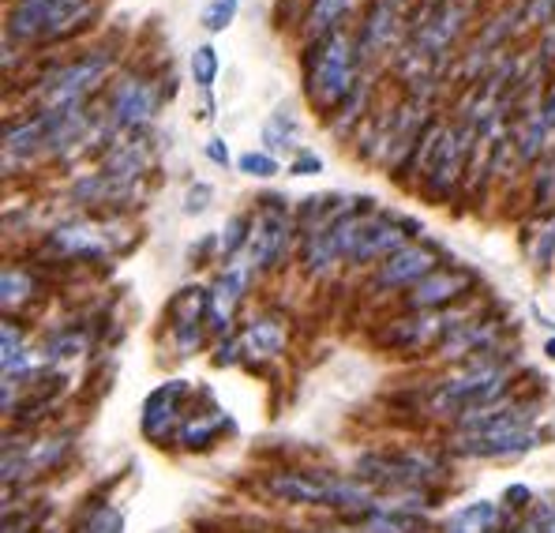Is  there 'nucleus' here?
I'll list each match as a JSON object with an SVG mask.
<instances>
[{
	"label": "nucleus",
	"mask_w": 555,
	"mask_h": 533,
	"mask_svg": "<svg viewBox=\"0 0 555 533\" xmlns=\"http://www.w3.org/2000/svg\"><path fill=\"white\" fill-rule=\"evenodd\" d=\"M305 72V94L323 117H338L349 105V98L361 90V56H357V38L341 30H331L323 38H312L300 56Z\"/></svg>",
	"instance_id": "1"
},
{
	"label": "nucleus",
	"mask_w": 555,
	"mask_h": 533,
	"mask_svg": "<svg viewBox=\"0 0 555 533\" xmlns=\"http://www.w3.org/2000/svg\"><path fill=\"white\" fill-rule=\"evenodd\" d=\"M98 0H15L8 8L4 38L8 42H64L91 27Z\"/></svg>",
	"instance_id": "2"
},
{
	"label": "nucleus",
	"mask_w": 555,
	"mask_h": 533,
	"mask_svg": "<svg viewBox=\"0 0 555 533\" xmlns=\"http://www.w3.org/2000/svg\"><path fill=\"white\" fill-rule=\"evenodd\" d=\"M267 492L282 504L300 507H338V511H357V507H375V492L361 478H331L323 470H282L267 478Z\"/></svg>",
	"instance_id": "3"
},
{
	"label": "nucleus",
	"mask_w": 555,
	"mask_h": 533,
	"mask_svg": "<svg viewBox=\"0 0 555 533\" xmlns=\"http://www.w3.org/2000/svg\"><path fill=\"white\" fill-rule=\"evenodd\" d=\"M109 68H113L109 49H87L79 61H68L61 68L46 72L35 87L38 110H76V105H87V98L105 84Z\"/></svg>",
	"instance_id": "4"
},
{
	"label": "nucleus",
	"mask_w": 555,
	"mask_h": 533,
	"mask_svg": "<svg viewBox=\"0 0 555 533\" xmlns=\"http://www.w3.org/2000/svg\"><path fill=\"white\" fill-rule=\"evenodd\" d=\"M507 388H511L507 365H503V360H480V365H469L465 372L439 383V391L431 395V409L459 421L469 409H485V406L503 402Z\"/></svg>",
	"instance_id": "5"
},
{
	"label": "nucleus",
	"mask_w": 555,
	"mask_h": 533,
	"mask_svg": "<svg viewBox=\"0 0 555 533\" xmlns=\"http://www.w3.org/2000/svg\"><path fill=\"white\" fill-rule=\"evenodd\" d=\"M410 229H416V223L410 218H398V215H387V211H364L361 218L353 223L346 237V264H375V259H387L395 256L398 249L410 244Z\"/></svg>",
	"instance_id": "6"
},
{
	"label": "nucleus",
	"mask_w": 555,
	"mask_h": 533,
	"mask_svg": "<svg viewBox=\"0 0 555 533\" xmlns=\"http://www.w3.org/2000/svg\"><path fill=\"white\" fill-rule=\"evenodd\" d=\"M477 136L469 125H447V128H436V136H431V147L428 154H424V192L428 195H439V200H447V195L459 188V180L465 174V162H469V139Z\"/></svg>",
	"instance_id": "7"
},
{
	"label": "nucleus",
	"mask_w": 555,
	"mask_h": 533,
	"mask_svg": "<svg viewBox=\"0 0 555 533\" xmlns=\"http://www.w3.org/2000/svg\"><path fill=\"white\" fill-rule=\"evenodd\" d=\"M293 223L289 215V203L282 195H263L251 215V241H248V264L256 270H278L289 252V241H293Z\"/></svg>",
	"instance_id": "8"
},
{
	"label": "nucleus",
	"mask_w": 555,
	"mask_h": 533,
	"mask_svg": "<svg viewBox=\"0 0 555 533\" xmlns=\"http://www.w3.org/2000/svg\"><path fill=\"white\" fill-rule=\"evenodd\" d=\"M166 102L162 90L143 76H128L109 90V120L113 128H125V132H143L151 125L154 110Z\"/></svg>",
	"instance_id": "9"
},
{
	"label": "nucleus",
	"mask_w": 555,
	"mask_h": 533,
	"mask_svg": "<svg viewBox=\"0 0 555 533\" xmlns=\"http://www.w3.org/2000/svg\"><path fill=\"white\" fill-rule=\"evenodd\" d=\"M439 267V249L428 241H410L405 249H398L395 256H387L372 278V290H413L416 282L431 275Z\"/></svg>",
	"instance_id": "10"
},
{
	"label": "nucleus",
	"mask_w": 555,
	"mask_h": 533,
	"mask_svg": "<svg viewBox=\"0 0 555 533\" xmlns=\"http://www.w3.org/2000/svg\"><path fill=\"white\" fill-rule=\"evenodd\" d=\"M166 319L181 357L195 354L203 346V323H210V290H199V285L177 290L173 301L166 305Z\"/></svg>",
	"instance_id": "11"
},
{
	"label": "nucleus",
	"mask_w": 555,
	"mask_h": 533,
	"mask_svg": "<svg viewBox=\"0 0 555 533\" xmlns=\"http://www.w3.org/2000/svg\"><path fill=\"white\" fill-rule=\"evenodd\" d=\"M459 323H462V319H459ZM459 323H454L451 312H421V316H402V319H395V323H387V331L379 334V346L398 350V354H413V350H424V346H431V342H443Z\"/></svg>",
	"instance_id": "12"
},
{
	"label": "nucleus",
	"mask_w": 555,
	"mask_h": 533,
	"mask_svg": "<svg viewBox=\"0 0 555 533\" xmlns=\"http://www.w3.org/2000/svg\"><path fill=\"white\" fill-rule=\"evenodd\" d=\"M477 278L465 267H436L424 282H416L405 293V308L410 312H447V305H454L459 297L473 290Z\"/></svg>",
	"instance_id": "13"
},
{
	"label": "nucleus",
	"mask_w": 555,
	"mask_h": 533,
	"mask_svg": "<svg viewBox=\"0 0 555 533\" xmlns=\"http://www.w3.org/2000/svg\"><path fill=\"white\" fill-rule=\"evenodd\" d=\"M436 466L421 455H364L357 462V478L364 485H395V488H405V485H416V481L431 478Z\"/></svg>",
	"instance_id": "14"
},
{
	"label": "nucleus",
	"mask_w": 555,
	"mask_h": 533,
	"mask_svg": "<svg viewBox=\"0 0 555 533\" xmlns=\"http://www.w3.org/2000/svg\"><path fill=\"white\" fill-rule=\"evenodd\" d=\"M398 35H402V4H395V0H369L361 30H357V56H361V64L379 56Z\"/></svg>",
	"instance_id": "15"
},
{
	"label": "nucleus",
	"mask_w": 555,
	"mask_h": 533,
	"mask_svg": "<svg viewBox=\"0 0 555 533\" xmlns=\"http://www.w3.org/2000/svg\"><path fill=\"white\" fill-rule=\"evenodd\" d=\"M46 252L56 259H105L113 252L109 233L94 223H64L46 237Z\"/></svg>",
	"instance_id": "16"
},
{
	"label": "nucleus",
	"mask_w": 555,
	"mask_h": 533,
	"mask_svg": "<svg viewBox=\"0 0 555 533\" xmlns=\"http://www.w3.org/2000/svg\"><path fill=\"white\" fill-rule=\"evenodd\" d=\"M251 275H256V267L241 256L230 259L222 275H218L215 290H210V327H215V331H230V319L236 305L244 301V293H248Z\"/></svg>",
	"instance_id": "17"
},
{
	"label": "nucleus",
	"mask_w": 555,
	"mask_h": 533,
	"mask_svg": "<svg viewBox=\"0 0 555 533\" xmlns=\"http://www.w3.org/2000/svg\"><path fill=\"white\" fill-rule=\"evenodd\" d=\"M533 447H537V432L518 429V432H492V436H462L454 450L462 458H518Z\"/></svg>",
	"instance_id": "18"
},
{
	"label": "nucleus",
	"mask_w": 555,
	"mask_h": 533,
	"mask_svg": "<svg viewBox=\"0 0 555 533\" xmlns=\"http://www.w3.org/2000/svg\"><path fill=\"white\" fill-rule=\"evenodd\" d=\"M500 339V323L492 316H477V319H462L443 342H439V354L459 360V357H469V354H485L492 350V342Z\"/></svg>",
	"instance_id": "19"
},
{
	"label": "nucleus",
	"mask_w": 555,
	"mask_h": 533,
	"mask_svg": "<svg viewBox=\"0 0 555 533\" xmlns=\"http://www.w3.org/2000/svg\"><path fill=\"white\" fill-rule=\"evenodd\" d=\"M184 380H169L143 402V436L146 440H166L177 429V402L184 398Z\"/></svg>",
	"instance_id": "20"
},
{
	"label": "nucleus",
	"mask_w": 555,
	"mask_h": 533,
	"mask_svg": "<svg viewBox=\"0 0 555 533\" xmlns=\"http://www.w3.org/2000/svg\"><path fill=\"white\" fill-rule=\"evenodd\" d=\"M151 169V147H146V139H125V143H117L109 154L102 158V174L113 177L117 185L125 188H135V180Z\"/></svg>",
	"instance_id": "21"
},
{
	"label": "nucleus",
	"mask_w": 555,
	"mask_h": 533,
	"mask_svg": "<svg viewBox=\"0 0 555 533\" xmlns=\"http://www.w3.org/2000/svg\"><path fill=\"white\" fill-rule=\"evenodd\" d=\"M241 346L251 357H278L285 350V323L278 316H256L241 331Z\"/></svg>",
	"instance_id": "22"
},
{
	"label": "nucleus",
	"mask_w": 555,
	"mask_h": 533,
	"mask_svg": "<svg viewBox=\"0 0 555 533\" xmlns=\"http://www.w3.org/2000/svg\"><path fill=\"white\" fill-rule=\"evenodd\" d=\"M357 4L361 0H312L308 4V42L331 35V30H341V23L353 15Z\"/></svg>",
	"instance_id": "23"
},
{
	"label": "nucleus",
	"mask_w": 555,
	"mask_h": 533,
	"mask_svg": "<svg viewBox=\"0 0 555 533\" xmlns=\"http://www.w3.org/2000/svg\"><path fill=\"white\" fill-rule=\"evenodd\" d=\"M548 139H552V128H548V120H544L541 105L529 110V117L518 120V128H514V143H518L521 162H537L541 154H548Z\"/></svg>",
	"instance_id": "24"
},
{
	"label": "nucleus",
	"mask_w": 555,
	"mask_h": 533,
	"mask_svg": "<svg viewBox=\"0 0 555 533\" xmlns=\"http://www.w3.org/2000/svg\"><path fill=\"white\" fill-rule=\"evenodd\" d=\"M495 526H500V507L480 499V504H469L465 511L454 515L443 533H492Z\"/></svg>",
	"instance_id": "25"
},
{
	"label": "nucleus",
	"mask_w": 555,
	"mask_h": 533,
	"mask_svg": "<svg viewBox=\"0 0 555 533\" xmlns=\"http://www.w3.org/2000/svg\"><path fill=\"white\" fill-rule=\"evenodd\" d=\"M297 132H300L297 113H293L289 105H278L271 117H267V125H263L267 151H285V147H293V143H297Z\"/></svg>",
	"instance_id": "26"
},
{
	"label": "nucleus",
	"mask_w": 555,
	"mask_h": 533,
	"mask_svg": "<svg viewBox=\"0 0 555 533\" xmlns=\"http://www.w3.org/2000/svg\"><path fill=\"white\" fill-rule=\"evenodd\" d=\"M0 290H4V308L12 312V305H23V301H30L38 293V282L35 275H30L27 267H8L4 278H0Z\"/></svg>",
	"instance_id": "27"
},
{
	"label": "nucleus",
	"mask_w": 555,
	"mask_h": 533,
	"mask_svg": "<svg viewBox=\"0 0 555 533\" xmlns=\"http://www.w3.org/2000/svg\"><path fill=\"white\" fill-rule=\"evenodd\" d=\"M248 241H251V215H233L225 223L222 237H218V256L230 264V259L241 256V249H248Z\"/></svg>",
	"instance_id": "28"
},
{
	"label": "nucleus",
	"mask_w": 555,
	"mask_h": 533,
	"mask_svg": "<svg viewBox=\"0 0 555 533\" xmlns=\"http://www.w3.org/2000/svg\"><path fill=\"white\" fill-rule=\"evenodd\" d=\"M188 68H192L195 87L210 94V90H215V79H218V68H222V61H218V49L215 46H195Z\"/></svg>",
	"instance_id": "29"
},
{
	"label": "nucleus",
	"mask_w": 555,
	"mask_h": 533,
	"mask_svg": "<svg viewBox=\"0 0 555 533\" xmlns=\"http://www.w3.org/2000/svg\"><path fill=\"white\" fill-rule=\"evenodd\" d=\"M222 429H225L222 414H218V417H192V421L177 429V440H181L184 447H207Z\"/></svg>",
	"instance_id": "30"
},
{
	"label": "nucleus",
	"mask_w": 555,
	"mask_h": 533,
	"mask_svg": "<svg viewBox=\"0 0 555 533\" xmlns=\"http://www.w3.org/2000/svg\"><path fill=\"white\" fill-rule=\"evenodd\" d=\"M236 12H241V0H210V4L203 8L199 23L207 35H222V30L236 20Z\"/></svg>",
	"instance_id": "31"
},
{
	"label": "nucleus",
	"mask_w": 555,
	"mask_h": 533,
	"mask_svg": "<svg viewBox=\"0 0 555 533\" xmlns=\"http://www.w3.org/2000/svg\"><path fill=\"white\" fill-rule=\"evenodd\" d=\"M76 533H125V519H120L117 507H94L83 522L76 526Z\"/></svg>",
	"instance_id": "32"
},
{
	"label": "nucleus",
	"mask_w": 555,
	"mask_h": 533,
	"mask_svg": "<svg viewBox=\"0 0 555 533\" xmlns=\"http://www.w3.org/2000/svg\"><path fill=\"white\" fill-rule=\"evenodd\" d=\"M27 365H30V357L20 342V331H12V323H4V376L8 380H12V376H23Z\"/></svg>",
	"instance_id": "33"
},
{
	"label": "nucleus",
	"mask_w": 555,
	"mask_h": 533,
	"mask_svg": "<svg viewBox=\"0 0 555 533\" xmlns=\"http://www.w3.org/2000/svg\"><path fill=\"white\" fill-rule=\"evenodd\" d=\"M236 169H241L244 177H274L278 162H274V154H267V151H248L236 158Z\"/></svg>",
	"instance_id": "34"
},
{
	"label": "nucleus",
	"mask_w": 555,
	"mask_h": 533,
	"mask_svg": "<svg viewBox=\"0 0 555 533\" xmlns=\"http://www.w3.org/2000/svg\"><path fill=\"white\" fill-rule=\"evenodd\" d=\"M210 185H192L188 188V195H184V215H203V211L210 207Z\"/></svg>",
	"instance_id": "35"
},
{
	"label": "nucleus",
	"mask_w": 555,
	"mask_h": 533,
	"mask_svg": "<svg viewBox=\"0 0 555 533\" xmlns=\"http://www.w3.org/2000/svg\"><path fill=\"white\" fill-rule=\"evenodd\" d=\"M526 20L533 23V27H548V23L555 20V0H529Z\"/></svg>",
	"instance_id": "36"
},
{
	"label": "nucleus",
	"mask_w": 555,
	"mask_h": 533,
	"mask_svg": "<svg viewBox=\"0 0 555 533\" xmlns=\"http://www.w3.org/2000/svg\"><path fill=\"white\" fill-rule=\"evenodd\" d=\"M320 169H323V162L320 158H315V154H297V158H293L289 162V174L293 177H312V174H320Z\"/></svg>",
	"instance_id": "37"
},
{
	"label": "nucleus",
	"mask_w": 555,
	"mask_h": 533,
	"mask_svg": "<svg viewBox=\"0 0 555 533\" xmlns=\"http://www.w3.org/2000/svg\"><path fill=\"white\" fill-rule=\"evenodd\" d=\"M207 158L215 162V166H230V147H225V139H210Z\"/></svg>",
	"instance_id": "38"
},
{
	"label": "nucleus",
	"mask_w": 555,
	"mask_h": 533,
	"mask_svg": "<svg viewBox=\"0 0 555 533\" xmlns=\"http://www.w3.org/2000/svg\"><path fill=\"white\" fill-rule=\"evenodd\" d=\"M541 113H544V120H548V128L555 132V84L544 90V98H541Z\"/></svg>",
	"instance_id": "39"
},
{
	"label": "nucleus",
	"mask_w": 555,
	"mask_h": 533,
	"mask_svg": "<svg viewBox=\"0 0 555 533\" xmlns=\"http://www.w3.org/2000/svg\"><path fill=\"white\" fill-rule=\"evenodd\" d=\"M544 354H548V357L555 360V339H548V342H544Z\"/></svg>",
	"instance_id": "40"
},
{
	"label": "nucleus",
	"mask_w": 555,
	"mask_h": 533,
	"mask_svg": "<svg viewBox=\"0 0 555 533\" xmlns=\"http://www.w3.org/2000/svg\"><path fill=\"white\" fill-rule=\"evenodd\" d=\"M395 4H402V0H395Z\"/></svg>",
	"instance_id": "41"
}]
</instances>
